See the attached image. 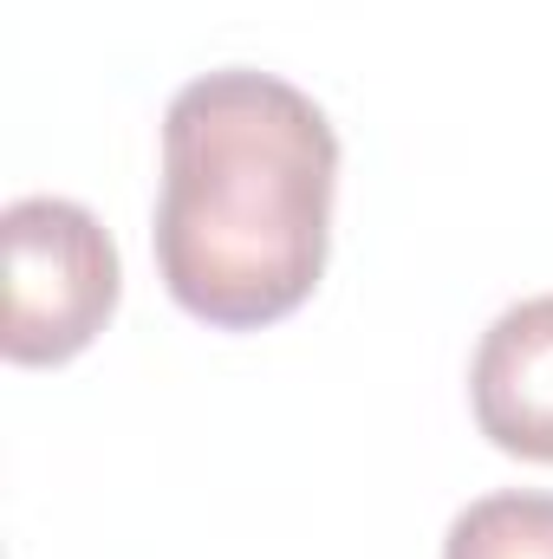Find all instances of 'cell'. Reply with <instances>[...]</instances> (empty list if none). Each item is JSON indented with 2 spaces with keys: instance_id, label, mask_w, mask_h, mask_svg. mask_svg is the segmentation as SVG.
<instances>
[{
  "instance_id": "1",
  "label": "cell",
  "mask_w": 553,
  "mask_h": 559,
  "mask_svg": "<svg viewBox=\"0 0 553 559\" xmlns=\"http://www.w3.org/2000/svg\"><path fill=\"white\" fill-rule=\"evenodd\" d=\"M339 138L274 72H209L169 98L156 274L183 312L255 332L299 312L326 274Z\"/></svg>"
},
{
  "instance_id": "2",
  "label": "cell",
  "mask_w": 553,
  "mask_h": 559,
  "mask_svg": "<svg viewBox=\"0 0 553 559\" xmlns=\"http://www.w3.org/2000/svg\"><path fill=\"white\" fill-rule=\"evenodd\" d=\"M7 241V325L0 352L13 365L79 358L118 312V248L92 209L66 195H20L0 215Z\"/></svg>"
},
{
  "instance_id": "3",
  "label": "cell",
  "mask_w": 553,
  "mask_h": 559,
  "mask_svg": "<svg viewBox=\"0 0 553 559\" xmlns=\"http://www.w3.org/2000/svg\"><path fill=\"white\" fill-rule=\"evenodd\" d=\"M469 404L495 449L521 462H553V293L508 306L482 332Z\"/></svg>"
},
{
  "instance_id": "4",
  "label": "cell",
  "mask_w": 553,
  "mask_h": 559,
  "mask_svg": "<svg viewBox=\"0 0 553 559\" xmlns=\"http://www.w3.org/2000/svg\"><path fill=\"white\" fill-rule=\"evenodd\" d=\"M443 559H553V495H482L449 521Z\"/></svg>"
}]
</instances>
